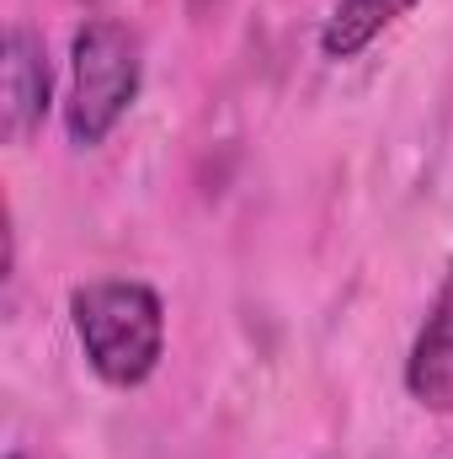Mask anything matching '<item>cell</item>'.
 <instances>
[{
  "mask_svg": "<svg viewBox=\"0 0 453 459\" xmlns=\"http://www.w3.org/2000/svg\"><path fill=\"white\" fill-rule=\"evenodd\" d=\"M70 321L86 363L113 390H133L160 368L166 352V305L150 283L97 278L70 294Z\"/></svg>",
  "mask_w": 453,
  "mask_h": 459,
  "instance_id": "1",
  "label": "cell"
},
{
  "mask_svg": "<svg viewBox=\"0 0 453 459\" xmlns=\"http://www.w3.org/2000/svg\"><path fill=\"white\" fill-rule=\"evenodd\" d=\"M144 81V43L123 22H86L70 48V102H64V128L81 150L102 144L123 113L133 108Z\"/></svg>",
  "mask_w": 453,
  "mask_h": 459,
  "instance_id": "2",
  "label": "cell"
},
{
  "mask_svg": "<svg viewBox=\"0 0 453 459\" xmlns=\"http://www.w3.org/2000/svg\"><path fill=\"white\" fill-rule=\"evenodd\" d=\"M48 48L32 27H11L5 32V65H0V134L11 144H27L43 117H48Z\"/></svg>",
  "mask_w": 453,
  "mask_h": 459,
  "instance_id": "3",
  "label": "cell"
},
{
  "mask_svg": "<svg viewBox=\"0 0 453 459\" xmlns=\"http://www.w3.org/2000/svg\"><path fill=\"white\" fill-rule=\"evenodd\" d=\"M406 390L427 406V411H453V267L411 342L406 358Z\"/></svg>",
  "mask_w": 453,
  "mask_h": 459,
  "instance_id": "4",
  "label": "cell"
},
{
  "mask_svg": "<svg viewBox=\"0 0 453 459\" xmlns=\"http://www.w3.org/2000/svg\"><path fill=\"white\" fill-rule=\"evenodd\" d=\"M416 0H337L326 27H321V54L326 59H357L384 27H395Z\"/></svg>",
  "mask_w": 453,
  "mask_h": 459,
  "instance_id": "5",
  "label": "cell"
},
{
  "mask_svg": "<svg viewBox=\"0 0 453 459\" xmlns=\"http://www.w3.org/2000/svg\"><path fill=\"white\" fill-rule=\"evenodd\" d=\"M192 5H214V0H192Z\"/></svg>",
  "mask_w": 453,
  "mask_h": 459,
  "instance_id": "6",
  "label": "cell"
},
{
  "mask_svg": "<svg viewBox=\"0 0 453 459\" xmlns=\"http://www.w3.org/2000/svg\"><path fill=\"white\" fill-rule=\"evenodd\" d=\"M11 459H27V455H11Z\"/></svg>",
  "mask_w": 453,
  "mask_h": 459,
  "instance_id": "7",
  "label": "cell"
}]
</instances>
